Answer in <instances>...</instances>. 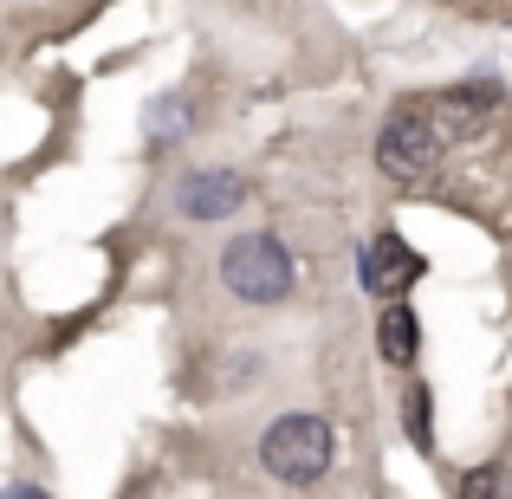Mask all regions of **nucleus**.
I'll return each mask as SVG.
<instances>
[{
	"instance_id": "nucleus-1",
	"label": "nucleus",
	"mask_w": 512,
	"mask_h": 499,
	"mask_svg": "<svg viewBox=\"0 0 512 499\" xmlns=\"http://www.w3.org/2000/svg\"><path fill=\"white\" fill-rule=\"evenodd\" d=\"M221 286L247 305H279L292 292V253L273 234H240L221 247Z\"/></svg>"
},
{
	"instance_id": "nucleus-6",
	"label": "nucleus",
	"mask_w": 512,
	"mask_h": 499,
	"mask_svg": "<svg viewBox=\"0 0 512 499\" xmlns=\"http://www.w3.org/2000/svg\"><path fill=\"white\" fill-rule=\"evenodd\" d=\"M376 337H383V357L396 363V370H402V363H415V350H422V331H415L409 305H389L383 325H376Z\"/></svg>"
},
{
	"instance_id": "nucleus-2",
	"label": "nucleus",
	"mask_w": 512,
	"mask_h": 499,
	"mask_svg": "<svg viewBox=\"0 0 512 499\" xmlns=\"http://www.w3.org/2000/svg\"><path fill=\"white\" fill-rule=\"evenodd\" d=\"M260 461L279 487H312L331 467V428L318 422V415H279L260 441Z\"/></svg>"
},
{
	"instance_id": "nucleus-3",
	"label": "nucleus",
	"mask_w": 512,
	"mask_h": 499,
	"mask_svg": "<svg viewBox=\"0 0 512 499\" xmlns=\"http://www.w3.org/2000/svg\"><path fill=\"white\" fill-rule=\"evenodd\" d=\"M441 163V124L422 111V104H402V111H389L383 137H376V169L389 175V182H428Z\"/></svg>"
},
{
	"instance_id": "nucleus-4",
	"label": "nucleus",
	"mask_w": 512,
	"mask_h": 499,
	"mask_svg": "<svg viewBox=\"0 0 512 499\" xmlns=\"http://www.w3.org/2000/svg\"><path fill=\"white\" fill-rule=\"evenodd\" d=\"M240 201H247V182L227 175V169H201V175H188V182L175 188V208H182L188 221H221V214L240 208Z\"/></svg>"
},
{
	"instance_id": "nucleus-8",
	"label": "nucleus",
	"mask_w": 512,
	"mask_h": 499,
	"mask_svg": "<svg viewBox=\"0 0 512 499\" xmlns=\"http://www.w3.org/2000/svg\"><path fill=\"white\" fill-rule=\"evenodd\" d=\"M409 428H415V441L428 448V389H415V396H409Z\"/></svg>"
},
{
	"instance_id": "nucleus-7",
	"label": "nucleus",
	"mask_w": 512,
	"mask_h": 499,
	"mask_svg": "<svg viewBox=\"0 0 512 499\" xmlns=\"http://www.w3.org/2000/svg\"><path fill=\"white\" fill-rule=\"evenodd\" d=\"M487 111H493V91L487 85H467V91H448V98H441V124H448V130L480 124Z\"/></svg>"
},
{
	"instance_id": "nucleus-5",
	"label": "nucleus",
	"mask_w": 512,
	"mask_h": 499,
	"mask_svg": "<svg viewBox=\"0 0 512 499\" xmlns=\"http://www.w3.org/2000/svg\"><path fill=\"white\" fill-rule=\"evenodd\" d=\"M415 273H422V260H415L409 240H396V234H376L370 247L357 253V279H363V292H402Z\"/></svg>"
}]
</instances>
